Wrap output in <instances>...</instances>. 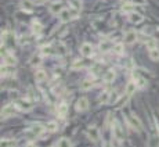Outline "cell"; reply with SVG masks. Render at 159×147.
<instances>
[{
	"instance_id": "obj_8",
	"label": "cell",
	"mask_w": 159,
	"mask_h": 147,
	"mask_svg": "<svg viewBox=\"0 0 159 147\" xmlns=\"http://www.w3.org/2000/svg\"><path fill=\"white\" fill-rule=\"evenodd\" d=\"M136 39H137V33L134 32V31H129V32H126V35H125V43L131 44V43H134V42H136Z\"/></svg>"
},
{
	"instance_id": "obj_34",
	"label": "cell",
	"mask_w": 159,
	"mask_h": 147,
	"mask_svg": "<svg viewBox=\"0 0 159 147\" xmlns=\"http://www.w3.org/2000/svg\"><path fill=\"white\" fill-rule=\"evenodd\" d=\"M47 0H35V4H45Z\"/></svg>"
},
{
	"instance_id": "obj_14",
	"label": "cell",
	"mask_w": 159,
	"mask_h": 147,
	"mask_svg": "<svg viewBox=\"0 0 159 147\" xmlns=\"http://www.w3.org/2000/svg\"><path fill=\"white\" fill-rule=\"evenodd\" d=\"M46 78H47V74H46V71H43V69H39V71L35 72V79H36L37 82H43V80H46Z\"/></svg>"
},
{
	"instance_id": "obj_20",
	"label": "cell",
	"mask_w": 159,
	"mask_h": 147,
	"mask_svg": "<svg viewBox=\"0 0 159 147\" xmlns=\"http://www.w3.org/2000/svg\"><path fill=\"white\" fill-rule=\"evenodd\" d=\"M149 58L153 61H159V49H151L149 50Z\"/></svg>"
},
{
	"instance_id": "obj_7",
	"label": "cell",
	"mask_w": 159,
	"mask_h": 147,
	"mask_svg": "<svg viewBox=\"0 0 159 147\" xmlns=\"http://www.w3.org/2000/svg\"><path fill=\"white\" fill-rule=\"evenodd\" d=\"M62 10H64V4L60 3V2H56L50 6V13L51 14H60Z\"/></svg>"
},
{
	"instance_id": "obj_26",
	"label": "cell",
	"mask_w": 159,
	"mask_h": 147,
	"mask_svg": "<svg viewBox=\"0 0 159 147\" xmlns=\"http://www.w3.org/2000/svg\"><path fill=\"white\" fill-rule=\"evenodd\" d=\"M32 31H33V33H36V35H40V33H42V25H40L39 22H33V24H32Z\"/></svg>"
},
{
	"instance_id": "obj_23",
	"label": "cell",
	"mask_w": 159,
	"mask_h": 147,
	"mask_svg": "<svg viewBox=\"0 0 159 147\" xmlns=\"http://www.w3.org/2000/svg\"><path fill=\"white\" fill-rule=\"evenodd\" d=\"M93 88V82L91 80H83V82L80 83V89L82 90H89V89H91Z\"/></svg>"
},
{
	"instance_id": "obj_33",
	"label": "cell",
	"mask_w": 159,
	"mask_h": 147,
	"mask_svg": "<svg viewBox=\"0 0 159 147\" xmlns=\"http://www.w3.org/2000/svg\"><path fill=\"white\" fill-rule=\"evenodd\" d=\"M134 4H145L147 3V0H133Z\"/></svg>"
},
{
	"instance_id": "obj_30",
	"label": "cell",
	"mask_w": 159,
	"mask_h": 147,
	"mask_svg": "<svg viewBox=\"0 0 159 147\" xmlns=\"http://www.w3.org/2000/svg\"><path fill=\"white\" fill-rule=\"evenodd\" d=\"M13 144H14L13 140H3L2 141V147H11Z\"/></svg>"
},
{
	"instance_id": "obj_21",
	"label": "cell",
	"mask_w": 159,
	"mask_h": 147,
	"mask_svg": "<svg viewBox=\"0 0 159 147\" xmlns=\"http://www.w3.org/2000/svg\"><path fill=\"white\" fill-rule=\"evenodd\" d=\"M114 78H115L114 69H109V71H107L105 75H104V80H105V82H111V80H114Z\"/></svg>"
},
{
	"instance_id": "obj_6",
	"label": "cell",
	"mask_w": 159,
	"mask_h": 147,
	"mask_svg": "<svg viewBox=\"0 0 159 147\" xmlns=\"http://www.w3.org/2000/svg\"><path fill=\"white\" fill-rule=\"evenodd\" d=\"M14 110H15L14 104H7L6 107L2 110V116L7 118V116H10V115H14Z\"/></svg>"
},
{
	"instance_id": "obj_9",
	"label": "cell",
	"mask_w": 159,
	"mask_h": 147,
	"mask_svg": "<svg viewBox=\"0 0 159 147\" xmlns=\"http://www.w3.org/2000/svg\"><path fill=\"white\" fill-rule=\"evenodd\" d=\"M60 15V21L61 22H68L71 18H72V14H71L69 10H67V8H64V10L61 11V13L58 14Z\"/></svg>"
},
{
	"instance_id": "obj_10",
	"label": "cell",
	"mask_w": 159,
	"mask_h": 147,
	"mask_svg": "<svg viewBox=\"0 0 159 147\" xmlns=\"http://www.w3.org/2000/svg\"><path fill=\"white\" fill-rule=\"evenodd\" d=\"M129 19H130V22H133V24H140V22H142L144 17L138 13H131L130 15H129Z\"/></svg>"
},
{
	"instance_id": "obj_24",
	"label": "cell",
	"mask_w": 159,
	"mask_h": 147,
	"mask_svg": "<svg viewBox=\"0 0 159 147\" xmlns=\"http://www.w3.org/2000/svg\"><path fill=\"white\" fill-rule=\"evenodd\" d=\"M67 112H68V105L65 104V103L60 104L58 105V114H60V115L64 116V115H67Z\"/></svg>"
},
{
	"instance_id": "obj_32",
	"label": "cell",
	"mask_w": 159,
	"mask_h": 147,
	"mask_svg": "<svg viewBox=\"0 0 159 147\" xmlns=\"http://www.w3.org/2000/svg\"><path fill=\"white\" fill-rule=\"evenodd\" d=\"M51 53H53V51H51V49H50V47H45V49H43V54L50 55Z\"/></svg>"
},
{
	"instance_id": "obj_18",
	"label": "cell",
	"mask_w": 159,
	"mask_h": 147,
	"mask_svg": "<svg viewBox=\"0 0 159 147\" xmlns=\"http://www.w3.org/2000/svg\"><path fill=\"white\" fill-rule=\"evenodd\" d=\"M122 11L123 13H134V4H131V3H125V4L122 6Z\"/></svg>"
},
{
	"instance_id": "obj_27",
	"label": "cell",
	"mask_w": 159,
	"mask_h": 147,
	"mask_svg": "<svg viewBox=\"0 0 159 147\" xmlns=\"http://www.w3.org/2000/svg\"><path fill=\"white\" fill-rule=\"evenodd\" d=\"M69 4L72 6L75 10H80L82 8V3H80V0H69Z\"/></svg>"
},
{
	"instance_id": "obj_19",
	"label": "cell",
	"mask_w": 159,
	"mask_h": 147,
	"mask_svg": "<svg viewBox=\"0 0 159 147\" xmlns=\"http://www.w3.org/2000/svg\"><path fill=\"white\" fill-rule=\"evenodd\" d=\"M109 100H111V93H109V92H104L100 96V101L103 103V104H108Z\"/></svg>"
},
{
	"instance_id": "obj_3",
	"label": "cell",
	"mask_w": 159,
	"mask_h": 147,
	"mask_svg": "<svg viewBox=\"0 0 159 147\" xmlns=\"http://www.w3.org/2000/svg\"><path fill=\"white\" fill-rule=\"evenodd\" d=\"M80 54L83 57H90L93 54V46L90 43H83L80 46Z\"/></svg>"
},
{
	"instance_id": "obj_12",
	"label": "cell",
	"mask_w": 159,
	"mask_h": 147,
	"mask_svg": "<svg viewBox=\"0 0 159 147\" xmlns=\"http://www.w3.org/2000/svg\"><path fill=\"white\" fill-rule=\"evenodd\" d=\"M4 63H6L7 65H15V64H17V60H15V57L11 53H6V54H4Z\"/></svg>"
},
{
	"instance_id": "obj_28",
	"label": "cell",
	"mask_w": 159,
	"mask_h": 147,
	"mask_svg": "<svg viewBox=\"0 0 159 147\" xmlns=\"http://www.w3.org/2000/svg\"><path fill=\"white\" fill-rule=\"evenodd\" d=\"M156 46H158V43H156V40H153V39H148L147 40V47L148 49H156Z\"/></svg>"
},
{
	"instance_id": "obj_31",
	"label": "cell",
	"mask_w": 159,
	"mask_h": 147,
	"mask_svg": "<svg viewBox=\"0 0 159 147\" xmlns=\"http://www.w3.org/2000/svg\"><path fill=\"white\" fill-rule=\"evenodd\" d=\"M42 63V61H40V57H33V60H32V65H39V64Z\"/></svg>"
},
{
	"instance_id": "obj_2",
	"label": "cell",
	"mask_w": 159,
	"mask_h": 147,
	"mask_svg": "<svg viewBox=\"0 0 159 147\" xmlns=\"http://www.w3.org/2000/svg\"><path fill=\"white\" fill-rule=\"evenodd\" d=\"M112 126H114V129H112L114 137H116L118 140H122V139L125 137V135H123V130H122V128H120V125L118 124V122H114V124H112Z\"/></svg>"
},
{
	"instance_id": "obj_17",
	"label": "cell",
	"mask_w": 159,
	"mask_h": 147,
	"mask_svg": "<svg viewBox=\"0 0 159 147\" xmlns=\"http://www.w3.org/2000/svg\"><path fill=\"white\" fill-rule=\"evenodd\" d=\"M100 49L103 50V51H108L109 49H114V46H112V43L109 40H103L100 43Z\"/></svg>"
},
{
	"instance_id": "obj_5",
	"label": "cell",
	"mask_w": 159,
	"mask_h": 147,
	"mask_svg": "<svg viewBox=\"0 0 159 147\" xmlns=\"http://www.w3.org/2000/svg\"><path fill=\"white\" fill-rule=\"evenodd\" d=\"M89 108V100L86 99V97H82V99L78 100V103H76V110L78 111H84Z\"/></svg>"
},
{
	"instance_id": "obj_11",
	"label": "cell",
	"mask_w": 159,
	"mask_h": 147,
	"mask_svg": "<svg viewBox=\"0 0 159 147\" xmlns=\"http://www.w3.org/2000/svg\"><path fill=\"white\" fill-rule=\"evenodd\" d=\"M45 129H46V128L43 126V125L36 124V125H33V126L31 128V132L33 133V135H36V136H40L43 132H45Z\"/></svg>"
},
{
	"instance_id": "obj_4",
	"label": "cell",
	"mask_w": 159,
	"mask_h": 147,
	"mask_svg": "<svg viewBox=\"0 0 159 147\" xmlns=\"http://www.w3.org/2000/svg\"><path fill=\"white\" fill-rule=\"evenodd\" d=\"M129 124H130V126L136 128L137 130H141L142 129L141 121H140L138 116H136V115H130V116H129Z\"/></svg>"
},
{
	"instance_id": "obj_16",
	"label": "cell",
	"mask_w": 159,
	"mask_h": 147,
	"mask_svg": "<svg viewBox=\"0 0 159 147\" xmlns=\"http://www.w3.org/2000/svg\"><path fill=\"white\" fill-rule=\"evenodd\" d=\"M57 147H72V143H71L69 139L67 137H62L58 140V143H57Z\"/></svg>"
},
{
	"instance_id": "obj_15",
	"label": "cell",
	"mask_w": 159,
	"mask_h": 147,
	"mask_svg": "<svg viewBox=\"0 0 159 147\" xmlns=\"http://www.w3.org/2000/svg\"><path fill=\"white\" fill-rule=\"evenodd\" d=\"M136 89H137L136 82H129L127 85H126V94H127V96H131V94L136 92Z\"/></svg>"
},
{
	"instance_id": "obj_29",
	"label": "cell",
	"mask_w": 159,
	"mask_h": 147,
	"mask_svg": "<svg viewBox=\"0 0 159 147\" xmlns=\"http://www.w3.org/2000/svg\"><path fill=\"white\" fill-rule=\"evenodd\" d=\"M114 51L116 54H122L123 53V44H115L114 46Z\"/></svg>"
},
{
	"instance_id": "obj_13",
	"label": "cell",
	"mask_w": 159,
	"mask_h": 147,
	"mask_svg": "<svg viewBox=\"0 0 159 147\" xmlns=\"http://www.w3.org/2000/svg\"><path fill=\"white\" fill-rule=\"evenodd\" d=\"M87 133H89L90 139H91L93 141H97L98 139H100V133H98V129H97V128H90Z\"/></svg>"
},
{
	"instance_id": "obj_1",
	"label": "cell",
	"mask_w": 159,
	"mask_h": 147,
	"mask_svg": "<svg viewBox=\"0 0 159 147\" xmlns=\"http://www.w3.org/2000/svg\"><path fill=\"white\" fill-rule=\"evenodd\" d=\"M15 105L22 111H29V110H32V107H33V104H32L29 100H25V99L17 100V101H15Z\"/></svg>"
},
{
	"instance_id": "obj_25",
	"label": "cell",
	"mask_w": 159,
	"mask_h": 147,
	"mask_svg": "<svg viewBox=\"0 0 159 147\" xmlns=\"http://www.w3.org/2000/svg\"><path fill=\"white\" fill-rule=\"evenodd\" d=\"M46 129H47L48 132H56V130L58 129V125H57L54 121H51V122H48V124L46 125Z\"/></svg>"
},
{
	"instance_id": "obj_22",
	"label": "cell",
	"mask_w": 159,
	"mask_h": 147,
	"mask_svg": "<svg viewBox=\"0 0 159 147\" xmlns=\"http://www.w3.org/2000/svg\"><path fill=\"white\" fill-rule=\"evenodd\" d=\"M22 8L25 11H33V4L31 0H24L22 2Z\"/></svg>"
}]
</instances>
